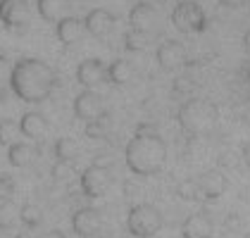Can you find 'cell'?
<instances>
[{
  "label": "cell",
  "instance_id": "1",
  "mask_svg": "<svg viewBox=\"0 0 250 238\" xmlns=\"http://www.w3.org/2000/svg\"><path fill=\"white\" fill-rule=\"evenodd\" d=\"M0 58L7 64V79L2 83L10 86V93L15 98L26 105H39L50 98L55 88V72L45 60L31 58V55H21L17 60H7L5 55Z\"/></svg>",
  "mask_w": 250,
  "mask_h": 238
},
{
  "label": "cell",
  "instance_id": "2",
  "mask_svg": "<svg viewBox=\"0 0 250 238\" xmlns=\"http://www.w3.org/2000/svg\"><path fill=\"white\" fill-rule=\"evenodd\" d=\"M126 167L138 177H153L165 167L167 159V143L155 131V126H138L136 136L126 143L124 150Z\"/></svg>",
  "mask_w": 250,
  "mask_h": 238
},
{
  "label": "cell",
  "instance_id": "3",
  "mask_svg": "<svg viewBox=\"0 0 250 238\" xmlns=\"http://www.w3.org/2000/svg\"><path fill=\"white\" fill-rule=\"evenodd\" d=\"M176 121L181 126V131L186 136H205L219 121V107L205 98H191L186 100L179 112H176Z\"/></svg>",
  "mask_w": 250,
  "mask_h": 238
},
{
  "label": "cell",
  "instance_id": "4",
  "mask_svg": "<svg viewBox=\"0 0 250 238\" xmlns=\"http://www.w3.org/2000/svg\"><path fill=\"white\" fill-rule=\"evenodd\" d=\"M169 24L179 34H203L208 29V15L198 0H179L169 12Z\"/></svg>",
  "mask_w": 250,
  "mask_h": 238
},
{
  "label": "cell",
  "instance_id": "5",
  "mask_svg": "<svg viewBox=\"0 0 250 238\" xmlns=\"http://www.w3.org/2000/svg\"><path fill=\"white\" fill-rule=\"evenodd\" d=\"M162 226V215L155 205H136L129 210V217H126V229L129 234L136 238H153Z\"/></svg>",
  "mask_w": 250,
  "mask_h": 238
},
{
  "label": "cell",
  "instance_id": "6",
  "mask_svg": "<svg viewBox=\"0 0 250 238\" xmlns=\"http://www.w3.org/2000/svg\"><path fill=\"white\" fill-rule=\"evenodd\" d=\"M155 60H157L160 69H165V72H179V69H184L191 62L186 45L176 39L162 40L157 45V50H155Z\"/></svg>",
  "mask_w": 250,
  "mask_h": 238
},
{
  "label": "cell",
  "instance_id": "7",
  "mask_svg": "<svg viewBox=\"0 0 250 238\" xmlns=\"http://www.w3.org/2000/svg\"><path fill=\"white\" fill-rule=\"evenodd\" d=\"M72 110H74V117L81 119V121H86V124L93 121V119H98L100 115H105L103 98L98 96V91H88V88H83L77 98H74Z\"/></svg>",
  "mask_w": 250,
  "mask_h": 238
},
{
  "label": "cell",
  "instance_id": "8",
  "mask_svg": "<svg viewBox=\"0 0 250 238\" xmlns=\"http://www.w3.org/2000/svg\"><path fill=\"white\" fill-rule=\"evenodd\" d=\"M77 83L88 91H96L100 83H105V62L100 58H86L77 64Z\"/></svg>",
  "mask_w": 250,
  "mask_h": 238
},
{
  "label": "cell",
  "instance_id": "9",
  "mask_svg": "<svg viewBox=\"0 0 250 238\" xmlns=\"http://www.w3.org/2000/svg\"><path fill=\"white\" fill-rule=\"evenodd\" d=\"M195 188H198V198L203 200H217L224 191H227V177L217 169L203 172L195 178Z\"/></svg>",
  "mask_w": 250,
  "mask_h": 238
},
{
  "label": "cell",
  "instance_id": "10",
  "mask_svg": "<svg viewBox=\"0 0 250 238\" xmlns=\"http://www.w3.org/2000/svg\"><path fill=\"white\" fill-rule=\"evenodd\" d=\"M17 129H20V134L24 139H31V140H41L45 139V134H48V129H50V124H48V119L43 112H24L21 119L17 121Z\"/></svg>",
  "mask_w": 250,
  "mask_h": 238
},
{
  "label": "cell",
  "instance_id": "11",
  "mask_svg": "<svg viewBox=\"0 0 250 238\" xmlns=\"http://www.w3.org/2000/svg\"><path fill=\"white\" fill-rule=\"evenodd\" d=\"M107 169L100 167V164H91L88 169H83L81 174V188L88 198H100L107 188Z\"/></svg>",
  "mask_w": 250,
  "mask_h": 238
},
{
  "label": "cell",
  "instance_id": "12",
  "mask_svg": "<svg viewBox=\"0 0 250 238\" xmlns=\"http://www.w3.org/2000/svg\"><path fill=\"white\" fill-rule=\"evenodd\" d=\"M136 77V67L131 60L117 58L110 64H105V83L112 86H126L129 81H134Z\"/></svg>",
  "mask_w": 250,
  "mask_h": 238
},
{
  "label": "cell",
  "instance_id": "13",
  "mask_svg": "<svg viewBox=\"0 0 250 238\" xmlns=\"http://www.w3.org/2000/svg\"><path fill=\"white\" fill-rule=\"evenodd\" d=\"M212 231H214V224H212L208 212H195L181 226L184 238H212Z\"/></svg>",
  "mask_w": 250,
  "mask_h": 238
},
{
  "label": "cell",
  "instance_id": "14",
  "mask_svg": "<svg viewBox=\"0 0 250 238\" xmlns=\"http://www.w3.org/2000/svg\"><path fill=\"white\" fill-rule=\"evenodd\" d=\"M39 155V150L31 145V143H24V140H15L12 145H7V159L12 167H29Z\"/></svg>",
  "mask_w": 250,
  "mask_h": 238
},
{
  "label": "cell",
  "instance_id": "15",
  "mask_svg": "<svg viewBox=\"0 0 250 238\" xmlns=\"http://www.w3.org/2000/svg\"><path fill=\"white\" fill-rule=\"evenodd\" d=\"M72 226L79 236H91L100 229V217H98L96 210H79L72 219Z\"/></svg>",
  "mask_w": 250,
  "mask_h": 238
},
{
  "label": "cell",
  "instance_id": "16",
  "mask_svg": "<svg viewBox=\"0 0 250 238\" xmlns=\"http://www.w3.org/2000/svg\"><path fill=\"white\" fill-rule=\"evenodd\" d=\"M74 159H77V143L69 136H62V139L55 140V162H58V167L72 164Z\"/></svg>",
  "mask_w": 250,
  "mask_h": 238
},
{
  "label": "cell",
  "instance_id": "17",
  "mask_svg": "<svg viewBox=\"0 0 250 238\" xmlns=\"http://www.w3.org/2000/svg\"><path fill=\"white\" fill-rule=\"evenodd\" d=\"M107 112L105 115H100L98 119H93V121H88L86 124V136L88 139H103V134H105V124H107Z\"/></svg>",
  "mask_w": 250,
  "mask_h": 238
},
{
  "label": "cell",
  "instance_id": "18",
  "mask_svg": "<svg viewBox=\"0 0 250 238\" xmlns=\"http://www.w3.org/2000/svg\"><path fill=\"white\" fill-rule=\"evenodd\" d=\"M222 7H227V10H241V7H246L250 5V0H217Z\"/></svg>",
  "mask_w": 250,
  "mask_h": 238
},
{
  "label": "cell",
  "instance_id": "19",
  "mask_svg": "<svg viewBox=\"0 0 250 238\" xmlns=\"http://www.w3.org/2000/svg\"><path fill=\"white\" fill-rule=\"evenodd\" d=\"M241 43H243V50H246V55L250 58V29H246V34H243V40H241Z\"/></svg>",
  "mask_w": 250,
  "mask_h": 238
},
{
  "label": "cell",
  "instance_id": "20",
  "mask_svg": "<svg viewBox=\"0 0 250 238\" xmlns=\"http://www.w3.org/2000/svg\"><path fill=\"white\" fill-rule=\"evenodd\" d=\"M243 162H246V164L250 167V140L246 143V145H243Z\"/></svg>",
  "mask_w": 250,
  "mask_h": 238
},
{
  "label": "cell",
  "instance_id": "21",
  "mask_svg": "<svg viewBox=\"0 0 250 238\" xmlns=\"http://www.w3.org/2000/svg\"><path fill=\"white\" fill-rule=\"evenodd\" d=\"M243 77H246V83L250 86V62L246 64V69H243Z\"/></svg>",
  "mask_w": 250,
  "mask_h": 238
}]
</instances>
